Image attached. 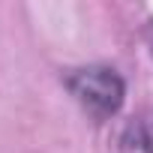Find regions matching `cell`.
<instances>
[{"mask_svg": "<svg viewBox=\"0 0 153 153\" xmlns=\"http://www.w3.org/2000/svg\"><path fill=\"white\" fill-rule=\"evenodd\" d=\"M66 87L69 93L78 99L84 111H90L96 120H105L120 111L126 84L123 78L108 69V66H84V69H72L66 75Z\"/></svg>", "mask_w": 153, "mask_h": 153, "instance_id": "obj_1", "label": "cell"}, {"mask_svg": "<svg viewBox=\"0 0 153 153\" xmlns=\"http://www.w3.org/2000/svg\"><path fill=\"white\" fill-rule=\"evenodd\" d=\"M132 147H138L141 153H153V114L144 117L135 129H132Z\"/></svg>", "mask_w": 153, "mask_h": 153, "instance_id": "obj_2", "label": "cell"}]
</instances>
